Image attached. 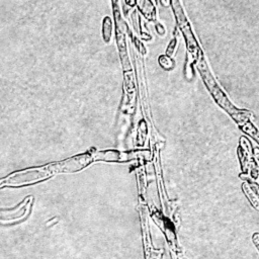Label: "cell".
I'll use <instances>...</instances> for the list:
<instances>
[{
    "instance_id": "cell-1",
    "label": "cell",
    "mask_w": 259,
    "mask_h": 259,
    "mask_svg": "<svg viewBox=\"0 0 259 259\" xmlns=\"http://www.w3.org/2000/svg\"><path fill=\"white\" fill-rule=\"evenodd\" d=\"M197 68H198V70H199V72H200V74H201V76H202V78H203V81H204L205 85L207 86V88L209 89L211 95L213 96L214 100H215L224 109H226V110L232 115V117H233L235 120H237L240 124H241L242 122L248 120V119H247V115H246L245 113H242V112H244V111L237 109V108L229 101V99L226 97V95L224 94V92L220 89V87L218 86V84L214 82V80H213L211 74L209 73L208 68H207V66H206V64H205V62H204V60H203L202 58H201V61L198 62Z\"/></svg>"
},
{
    "instance_id": "cell-2",
    "label": "cell",
    "mask_w": 259,
    "mask_h": 259,
    "mask_svg": "<svg viewBox=\"0 0 259 259\" xmlns=\"http://www.w3.org/2000/svg\"><path fill=\"white\" fill-rule=\"evenodd\" d=\"M53 176L49 165H44L40 167H32L22 169L11 173L10 175L0 179V188L6 186H22L29 185L48 179Z\"/></svg>"
},
{
    "instance_id": "cell-3",
    "label": "cell",
    "mask_w": 259,
    "mask_h": 259,
    "mask_svg": "<svg viewBox=\"0 0 259 259\" xmlns=\"http://www.w3.org/2000/svg\"><path fill=\"white\" fill-rule=\"evenodd\" d=\"M92 162V154L90 152H86L58 162L50 163L48 165L51 172L54 175L58 173H72L80 171L83 168L87 167Z\"/></svg>"
},
{
    "instance_id": "cell-4",
    "label": "cell",
    "mask_w": 259,
    "mask_h": 259,
    "mask_svg": "<svg viewBox=\"0 0 259 259\" xmlns=\"http://www.w3.org/2000/svg\"><path fill=\"white\" fill-rule=\"evenodd\" d=\"M148 150H136L130 152H121L117 150H103L97 151L92 154L93 161H105V162H127L134 159H146L149 160L151 155Z\"/></svg>"
},
{
    "instance_id": "cell-5",
    "label": "cell",
    "mask_w": 259,
    "mask_h": 259,
    "mask_svg": "<svg viewBox=\"0 0 259 259\" xmlns=\"http://www.w3.org/2000/svg\"><path fill=\"white\" fill-rule=\"evenodd\" d=\"M31 196L26 197L17 207L13 209H2L0 210V222L2 223H11L15 221H19L25 215L28 214L30 206H31Z\"/></svg>"
},
{
    "instance_id": "cell-6",
    "label": "cell",
    "mask_w": 259,
    "mask_h": 259,
    "mask_svg": "<svg viewBox=\"0 0 259 259\" xmlns=\"http://www.w3.org/2000/svg\"><path fill=\"white\" fill-rule=\"evenodd\" d=\"M175 4L177 5V7L175 8V13H176V15H177V19H178L179 25H180L181 29L183 30L184 35H185V37H186V39H187V42H188V45H189L190 47H191V46H194L195 49H197L196 42H195V40H194V38H193V36H192L191 30H190V27H189V25H188V23H187V21H186V19H185V17H184L183 11H182V9H181V7H180V3H179V2H175ZM189 46H188V47H189Z\"/></svg>"
},
{
    "instance_id": "cell-7",
    "label": "cell",
    "mask_w": 259,
    "mask_h": 259,
    "mask_svg": "<svg viewBox=\"0 0 259 259\" xmlns=\"http://www.w3.org/2000/svg\"><path fill=\"white\" fill-rule=\"evenodd\" d=\"M140 10L144 13V15L150 19L154 18L155 15V11H154V7L152 5L151 2L149 1H140L138 2Z\"/></svg>"
},
{
    "instance_id": "cell-8",
    "label": "cell",
    "mask_w": 259,
    "mask_h": 259,
    "mask_svg": "<svg viewBox=\"0 0 259 259\" xmlns=\"http://www.w3.org/2000/svg\"><path fill=\"white\" fill-rule=\"evenodd\" d=\"M111 29H112V24L111 20L108 16L104 17L103 22H102V36L105 42H108L111 37Z\"/></svg>"
},
{
    "instance_id": "cell-9",
    "label": "cell",
    "mask_w": 259,
    "mask_h": 259,
    "mask_svg": "<svg viewBox=\"0 0 259 259\" xmlns=\"http://www.w3.org/2000/svg\"><path fill=\"white\" fill-rule=\"evenodd\" d=\"M243 190L246 193V196L249 198L251 204L253 205V207H255L257 210H259V200L257 199L255 193L251 190V188L248 186L247 183L243 184Z\"/></svg>"
},
{
    "instance_id": "cell-10",
    "label": "cell",
    "mask_w": 259,
    "mask_h": 259,
    "mask_svg": "<svg viewBox=\"0 0 259 259\" xmlns=\"http://www.w3.org/2000/svg\"><path fill=\"white\" fill-rule=\"evenodd\" d=\"M159 62H160V65H161L163 68L167 69V70L171 69V68L173 67V65H174V63H173V61L171 60V58H170V57H167V56H161L160 59H159Z\"/></svg>"
},
{
    "instance_id": "cell-11",
    "label": "cell",
    "mask_w": 259,
    "mask_h": 259,
    "mask_svg": "<svg viewBox=\"0 0 259 259\" xmlns=\"http://www.w3.org/2000/svg\"><path fill=\"white\" fill-rule=\"evenodd\" d=\"M252 241H253V244L256 246V248L259 251V233L258 232H256L252 235Z\"/></svg>"
},
{
    "instance_id": "cell-12",
    "label": "cell",
    "mask_w": 259,
    "mask_h": 259,
    "mask_svg": "<svg viewBox=\"0 0 259 259\" xmlns=\"http://www.w3.org/2000/svg\"><path fill=\"white\" fill-rule=\"evenodd\" d=\"M175 44H176V40L175 39H173L171 42H170V45H169V47H168V50H167V54L168 55H172V53H173V47H175Z\"/></svg>"
},
{
    "instance_id": "cell-13",
    "label": "cell",
    "mask_w": 259,
    "mask_h": 259,
    "mask_svg": "<svg viewBox=\"0 0 259 259\" xmlns=\"http://www.w3.org/2000/svg\"><path fill=\"white\" fill-rule=\"evenodd\" d=\"M254 156H255L256 161H257L258 164H259V149H258V148H255V149H254Z\"/></svg>"
},
{
    "instance_id": "cell-14",
    "label": "cell",
    "mask_w": 259,
    "mask_h": 259,
    "mask_svg": "<svg viewBox=\"0 0 259 259\" xmlns=\"http://www.w3.org/2000/svg\"><path fill=\"white\" fill-rule=\"evenodd\" d=\"M157 30H159L161 34H162V33H164V28H163L160 24H158V25H157Z\"/></svg>"
}]
</instances>
